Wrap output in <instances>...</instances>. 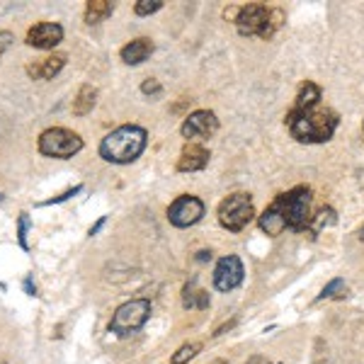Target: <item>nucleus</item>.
Instances as JSON below:
<instances>
[{"instance_id": "1", "label": "nucleus", "mask_w": 364, "mask_h": 364, "mask_svg": "<svg viewBox=\"0 0 364 364\" xmlns=\"http://www.w3.org/2000/svg\"><path fill=\"white\" fill-rule=\"evenodd\" d=\"M149 144V132L136 124L117 127L112 134H107L100 141V158L114 166H129L144 154Z\"/></svg>"}, {"instance_id": "2", "label": "nucleus", "mask_w": 364, "mask_h": 364, "mask_svg": "<svg viewBox=\"0 0 364 364\" xmlns=\"http://www.w3.org/2000/svg\"><path fill=\"white\" fill-rule=\"evenodd\" d=\"M287 127L291 136L301 144H323L331 141L338 129V114L333 109H309V112H294L287 114Z\"/></svg>"}, {"instance_id": "3", "label": "nucleus", "mask_w": 364, "mask_h": 364, "mask_svg": "<svg viewBox=\"0 0 364 364\" xmlns=\"http://www.w3.org/2000/svg\"><path fill=\"white\" fill-rule=\"evenodd\" d=\"M37 149H39V154L46 158L68 161V158H73L75 154L83 151V139H80V134L70 132L66 127H51L39 134Z\"/></svg>"}, {"instance_id": "4", "label": "nucleus", "mask_w": 364, "mask_h": 364, "mask_svg": "<svg viewBox=\"0 0 364 364\" xmlns=\"http://www.w3.org/2000/svg\"><path fill=\"white\" fill-rule=\"evenodd\" d=\"M311 190L306 185H299L294 190H289L287 195H279L277 202L284 214L287 228L291 231H304L311 224Z\"/></svg>"}, {"instance_id": "5", "label": "nucleus", "mask_w": 364, "mask_h": 364, "mask_svg": "<svg viewBox=\"0 0 364 364\" xmlns=\"http://www.w3.org/2000/svg\"><path fill=\"white\" fill-rule=\"evenodd\" d=\"M252 219H255V207H252L250 195H245V192H236L219 204V224L226 231H243Z\"/></svg>"}, {"instance_id": "6", "label": "nucleus", "mask_w": 364, "mask_h": 364, "mask_svg": "<svg viewBox=\"0 0 364 364\" xmlns=\"http://www.w3.org/2000/svg\"><path fill=\"white\" fill-rule=\"evenodd\" d=\"M149 318H151L149 299H132V301L122 304V306L114 311L109 331L117 333V336H132L139 328H144Z\"/></svg>"}, {"instance_id": "7", "label": "nucleus", "mask_w": 364, "mask_h": 364, "mask_svg": "<svg viewBox=\"0 0 364 364\" xmlns=\"http://www.w3.org/2000/svg\"><path fill=\"white\" fill-rule=\"evenodd\" d=\"M204 216V202L195 195H182L168 207V221L175 228H190Z\"/></svg>"}, {"instance_id": "8", "label": "nucleus", "mask_w": 364, "mask_h": 364, "mask_svg": "<svg viewBox=\"0 0 364 364\" xmlns=\"http://www.w3.org/2000/svg\"><path fill=\"white\" fill-rule=\"evenodd\" d=\"M216 132H219V119H216V114L211 112V109H197V112H192L180 127V134L190 141V144L214 136Z\"/></svg>"}, {"instance_id": "9", "label": "nucleus", "mask_w": 364, "mask_h": 364, "mask_svg": "<svg viewBox=\"0 0 364 364\" xmlns=\"http://www.w3.org/2000/svg\"><path fill=\"white\" fill-rule=\"evenodd\" d=\"M267 17H269V8L267 5H260V3H250V5H243L238 10V17H236V27H238V34L243 37H262L265 32V25H267Z\"/></svg>"}, {"instance_id": "10", "label": "nucleus", "mask_w": 364, "mask_h": 364, "mask_svg": "<svg viewBox=\"0 0 364 364\" xmlns=\"http://www.w3.org/2000/svg\"><path fill=\"white\" fill-rule=\"evenodd\" d=\"M63 42V27L58 22H37L29 27L25 44L39 51H54L58 44Z\"/></svg>"}, {"instance_id": "11", "label": "nucleus", "mask_w": 364, "mask_h": 364, "mask_svg": "<svg viewBox=\"0 0 364 364\" xmlns=\"http://www.w3.org/2000/svg\"><path fill=\"white\" fill-rule=\"evenodd\" d=\"M243 262L238 255H226L214 269V287L219 291H233L243 282Z\"/></svg>"}, {"instance_id": "12", "label": "nucleus", "mask_w": 364, "mask_h": 364, "mask_svg": "<svg viewBox=\"0 0 364 364\" xmlns=\"http://www.w3.org/2000/svg\"><path fill=\"white\" fill-rule=\"evenodd\" d=\"M66 66V54H51L46 58H39V61L29 63L27 66V75L34 80H51L54 75H58Z\"/></svg>"}, {"instance_id": "13", "label": "nucleus", "mask_w": 364, "mask_h": 364, "mask_svg": "<svg viewBox=\"0 0 364 364\" xmlns=\"http://www.w3.org/2000/svg\"><path fill=\"white\" fill-rule=\"evenodd\" d=\"M207 166H209V151L199 144H187L178 158L180 173H197V170H204Z\"/></svg>"}, {"instance_id": "14", "label": "nucleus", "mask_w": 364, "mask_h": 364, "mask_svg": "<svg viewBox=\"0 0 364 364\" xmlns=\"http://www.w3.org/2000/svg\"><path fill=\"white\" fill-rule=\"evenodd\" d=\"M154 42H151L149 37H139V39H132L127 46H122L119 56L122 61L127 63V66H139V63H144L146 58L154 54Z\"/></svg>"}, {"instance_id": "15", "label": "nucleus", "mask_w": 364, "mask_h": 364, "mask_svg": "<svg viewBox=\"0 0 364 364\" xmlns=\"http://www.w3.org/2000/svg\"><path fill=\"white\" fill-rule=\"evenodd\" d=\"M260 228L267 233V236H282V233L287 231V221H284V214H282V207H279L277 199H274V202L262 211Z\"/></svg>"}, {"instance_id": "16", "label": "nucleus", "mask_w": 364, "mask_h": 364, "mask_svg": "<svg viewBox=\"0 0 364 364\" xmlns=\"http://www.w3.org/2000/svg\"><path fill=\"white\" fill-rule=\"evenodd\" d=\"M97 102V87L95 85H80L78 95L73 100V114L75 117H85L92 112V107H95Z\"/></svg>"}, {"instance_id": "17", "label": "nucleus", "mask_w": 364, "mask_h": 364, "mask_svg": "<svg viewBox=\"0 0 364 364\" xmlns=\"http://www.w3.org/2000/svg\"><path fill=\"white\" fill-rule=\"evenodd\" d=\"M321 100V87L316 83H306L301 85V90H299L296 95V102H294V112H309V109H316V105H318Z\"/></svg>"}, {"instance_id": "18", "label": "nucleus", "mask_w": 364, "mask_h": 364, "mask_svg": "<svg viewBox=\"0 0 364 364\" xmlns=\"http://www.w3.org/2000/svg\"><path fill=\"white\" fill-rule=\"evenodd\" d=\"M114 5L109 3V0H90V3L85 5V22L87 25H97V22L107 20L109 15H112Z\"/></svg>"}, {"instance_id": "19", "label": "nucleus", "mask_w": 364, "mask_h": 364, "mask_svg": "<svg viewBox=\"0 0 364 364\" xmlns=\"http://www.w3.org/2000/svg\"><path fill=\"white\" fill-rule=\"evenodd\" d=\"M338 221V214H336V209L333 207H323L318 214L316 216H311V224H309V236L311 238H316L318 233L323 231V228H328V226H333Z\"/></svg>"}, {"instance_id": "20", "label": "nucleus", "mask_w": 364, "mask_h": 364, "mask_svg": "<svg viewBox=\"0 0 364 364\" xmlns=\"http://www.w3.org/2000/svg\"><path fill=\"white\" fill-rule=\"evenodd\" d=\"M345 294H348V284H345L340 277H336V279H331L326 287H323L318 299H321V301H323V299H345Z\"/></svg>"}, {"instance_id": "21", "label": "nucleus", "mask_w": 364, "mask_h": 364, "mask_svg": "<svg viewBox=\"0 0 364 364\" xmlns=\"http://www.w3.org/2000/svg\"><path fill=\"white\" fill-rule=\"evenodd\" d=\"M199 350H202V343H187V345H182V348L173 355L170 364H187V362L192 360V357L199 355Z\"/></svg>"}, {"instance_id": "22", "label": "nucleus", "mask_w": 364, "mask_h": 364, "mask_svg": "<svg viewBox=\"0 0 364 364\" xmlns=\"http://www.w3.org/2000/svg\"><path fill=\"white\" fill-rule=\"evenodd\" d=\"M284 25V10L279 8H269V17H267V25H265V32H262V39H269L277 29Z\"/></svg>"}, {"instance_id": "23", "label": "nucleus", "mask_w": 364, "mask_h": 364, "mask_svg": "<svg viewBox=\"0 0 364 364\" xmlns=\"http://www.w3.org/2000/svg\"><path fill=\"white\" fill-rule=\"evenodd\" d=\"M29 226H32V219H29L27 211H22V214L17 216V243H20L22 250H29V240H27Z\"/></svg>"}, {"instance_id": "24", "label": "nucleus", "mask_w": 364, "mask_h": 364, "mask_svg": "<svg viewBox=\"0 0 364 364\" xmlns=\"http://www.w3.org/2000/svg\"><path fill=\"white\" fill-rule=\"evenodd\" d=\"M199 291L197 289V279H190L182 289V306L185 309H197V299H199Z\"/></svg>"}, {"instance_id": "25", "label": "nucleus", "mask_w": 364, "mask_h": 364, "mask_svg": "<svg viewBox=\"0 0 364 364\" xmlns=\"http://www.w3.org/2000/svg\"><path fill=\"white\" fill-rule=\"evenodd\" d=\"M161 8H163V0H139V3L134 5V13L139 17H146V15L158 13Z\"/></svg>"}, {"instance_id": "26", "label": "nucleus", "mask_w": 364, "mask_h": 364, "mask_svg": "<svg viewBox=\"0 0 364 364\" xmlns=\"http://www.w3.org/2000/svg\"><path fill=\"white\" fill-rule=\"evenodd\" d=\"M80 192H83V185H75V187H70V190L61 192V195H58V197H51V199H46V202H39V207H51V204H61V202H68L70 197L80 195Z\"/></svg>"}, {"instance_id": "27", "label": "nucleus", "mask_w": 364, "mask_h": 364, "mask_svg": "<svg viewBox=\"0 0 364 364\" xmlns=\"http://www.w3.org/2000/svg\"><path fill=\"white\" fill-rule=\"evenodd\" d=\"M161 83H158L156 78H149V80H144V85H141V92L144 95H161Z\"/></svg>"}, {"instance_id": "28", "label": "nucleus", "mask_w": 364, "mask_h": 364, "mask_svg": "<svg viewBox=\"0 0 364 364\" xmlns=\"http://www.w3.org/2000/svg\"><path fill=\"white\" fill-rule=\"evenodd\" d=\"M13 42H15L13 32H8V29H5V32H0V56H3L10 46H13Z\"/></svg>"}, {"instance_id": "29", "label": "nucleus", "mask_w": 364, "mask_h": 364, "mask_svg": "<svg viewBox=\"0 0 364 364\" xmlns=\"http://www.w3.org/2000/svg\"><path fill=\"white\" fill-rule=\"evenodd\" d=\"M209 304H211V299H209V294H207V291H199V299H197V309H209Z\"/></svg>"}, {"instance_id": "30", "label": "nucleus", "mask_w": 364, "mask_h": 364, "mask_svg": "<svg viewBox=\"0 0 364 364\" xmlns=\"http://www.w3.org/2000/svg\"><path fill=\"white\" fill-rule=\"evenodd\" d=\"M105 221H107V216H100V219H97V224H95V226H90V231H87V236H97V233H100V228L105 226Z\"/></svg>"}, {"instance_id": "31", "label": "nucleus", "mask_w": 364, "mask_h": 364, "mask_svg": "<svg viewBox=\"0 0 364 364\" xmlns=\"http://www.w3.org/2000/svg\"><path fill=\"white\" fill-rule=\"evenodd\" d=\"M25 291H27L29 296H37V287H34L32 277H27V279H25Z\"/></svg>"}, {"instance_id": "32", "label": "nucleus", "mask_w": 364, "mask_h": 364, "mask_svg": "<svg viewBox=\"0 0 364 364\" xmlns=\"http://www.w3.org/2000/svg\"><path fill=\"white\" fill-rule=\"evenodd\" d=\"M211 257H214V255H211V250H199V252H197V260H199V262H209Z\"/></svg>"}, {"instance_id": "33", "label": "nucleus", "mask_w": 364, "mask_h": 364, "mask_svg": "<svg viewBox=\"0 0 364 364\" xmlns=\"http://www.w3.org/2000/svg\"><path fill=\"white\" fill-rule=\"evenodd\" d=\"M248 364H265V362H262V360H260V357H252V360H250Z\"/></svg>"}, {"instance_id": "34", "label": "nucleus", "mask_w": 364, "mask_h": 364, "mask_svg": "<svg viewBox=\"0 0 364 364\" xmlns=\"http://www.w3.org/2000/svg\"><path fill=\"white\" fill-rule=\"evenodd\" d=\"M360 238L364 240V226H362V231H360Z\"/></svg>"}, {"instance_id": "35", "label": "nucleus", "mask_w": 364, "mask_h": 364, "mask_svg": "<svg viewBox=\"0 0 364 364\" xmlns=\"http://www.w3.org/2000/svg\"><path fill=\"white\" fill-rule=\"evenodd\" d=\"M0 202H3V195H0Z\"/></svg>"}, {"instance_id": "36", "label": "nucleus", "mask_w": 364, "mask_h": 364, "mask_svg": "<svg viewBox=\"0 0 364 364\" xmlns=\"http://www.w3.org/2000/svg\"><path fill=\"white\" fill-rule=\"evenodd\" d=\"M0 364H8V362H0Z\"/></svg>"}, {"instance_id": "37", "label": "nucleus", "mask_w": 364, "mask_h": 364, "mask_svg": "<svg viewBox=\"0 0 364 364\" xmlns=\"http://www.w3.org/2000/svg\"><path fill=\"white\" fill-rule=\"evenodd\" d=\"M362 132H364V127H362Z\"/></svg>"}]
</instances>
